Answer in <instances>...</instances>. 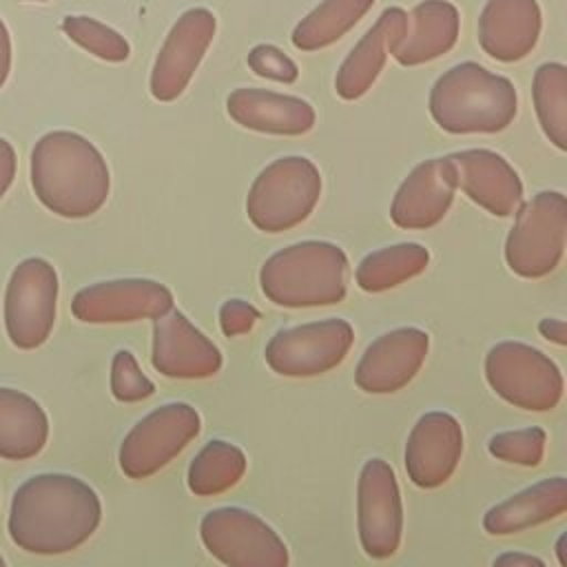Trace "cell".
<instances>
[{
  "instance_id": "cell-1",
  "label": "cell",
  "mask_w": 567,
  "mask_h": 567,
  "mask_svg": "<svg viewBox=\"0 0 567 567\" xmlns=\"http://www.w3.org/2000/svg\"><path fill=\"white\" fill-rule=\"evenodd\" d=\"M100 520L102 503L89 483L73 474L44 472L13 492L7 529L20 549L55 556L84 545Z\"/></svg>"
},
{
  "instance_id": "cell-2",
  "label": "cell",
  "mask_w": 567,
  "mask_h": 567,
  "mask_svg": "<svg viewBox=\"0 0 567 567\" xmlns=\"http://www.w3.org/2000/svg\"><path fill=\"white\" fill-rule=\"evenodd\" d=\"M31 186L38 202L66 219L97 213L111 190V173L93 142L75 131H49L31 151Z\"/></svg>"
},
{
  "instance_id": "cell-3",
  "label": "cell",
  "mask_w": 567,
  "mask_h": 567,
  "mask_svg": "<svg viewBox=\"0 0 567 567\" xmlns=\"http://www.w3.org/2000/svg\"><path fill=\"white\" fill-rule=\"evenodd\" d=\"M427 106L445 133H498L514 122L518 95L509 78L467 60L439 75L430 89Z\"/></svg>"
},
{
  "instance_id": "cell-4",
  "label": "cell",
  "mask_w": 567,
  "mask_h": 567,
  "mask_svg": "<svg viewBox=\"0 0 567 567\" xmlns=\"http://www.w3.org/2000/svg\"><path fill=\"white\" fill-rule=\"evenodd\" d=\"M348 257L341 246L303 239L272 252L259 270L261 292L281 308H319L346 299Z\"/></svg>"
},
{
  "instance_id": "cell-5",
  "label": "cell",
  "mask_w": 567,
  "mask_h": 567,
  "mask_svg": "<svg viewBox=\"0 0 567 567\" xmlns=\"http://www.w3.org/2000/svg\"><path fill=\"white\" fill-rule=\"evenodd\" d=\"M321 197V173L303 155L272 159L252 179L246 215L261 233H284L310 217Z\"/></svg>"
},
{
  "instance_id": "cell-6",
  "label": "cell",
  "mask_w": 567,
  "mask_h": 567,
  "mask_svg": "<svg viewBox=\"0 0 567 567\" xmlns=\"http://www.w3.org/2000/svg\"><path fill=\"white\" fill-rule=\"evenodd\" d=\"M514 213V226L505 239L507 268L525 279L547 277L565 252V195L560 190H540L525 204H518Z\"/></svg>"
},
{
  "instance_id": "cell-7",
  "label": "cell",
  "mask_w": 567,
  "mask_h": 567,
  "mask_svg": "<svg viewBox=\"0 0 567 567\" xmlns=\"http://www.w3.org/2000/svg\"><path fill=\"white\" fill-rule=\"evenodd\" d=\"M485 381L503 401L529 412L554 410L565 390L560 368L523 341H498L487 350Z\"/></svg>"
},
{
  "instance_id": "cell-8",
  "label": "cell",
  "mask_w": 567,
  "mask_h": 567,
  "mask_svg": "<svg viewBox=\"0 0 567 567\" xmlns=\"http://www.w3.org/2000/svg\"><path fill=\"white\" fill-rule=\"evenodd\" d=\"M202 416L184 401H171L142 416L124 436L117 461L128 478H148L166 467L199 434Z\"/></svg>"
},
{
  "instance_id": "cell-9",
  "label": "cell",
  "mask_w": 567,
  "mask_h": 567,
  "mask_svg": "<svg viewBox=\"0 0 567 567\" xmlns=\"http://www.w3.org/2000/svg\"><path fill=\"white\" fill-rule=\"evenodd\" d=\"M199 538L210 556L228 567H286L288 547L255 512L217 507L202 516Z\"/></svg>"
},
{
  "instance_id": "cell-10",
  "label": "cell",
  "mask_w": 567,
  "mask_h": 567,
  "mask_svg": "<svg viewBox=\"0 0 567 567\" xmlns=\"http://www.w3.org/2000/svg\"><path fill=\"white\" fill-rule=\"evenodd\" d=\"M352 341V326L341 317H328L277 330L264 348V359L281 377L308 379L343 363Z\"/></svg>"
},
{
  "instance_id": "cell-11",
  "label": "cell",
  "mask_w": 567,
  "mask_h": 567,
  "mask_svg": "<svg viewBox=\"0 0 567 567\" xmlns=\"http://www.w3.org/2000/svg\"><path fill=\"white\" fill-rule=\"evenodd\" d=\"M58 272L42 257L22 259L4 290V328L20 350L40 348L55 321Z\"/></svg>"
},
{
  "instance_id": "cell-12",
  "label": "cell",
  "mask_w": 567,
  "mask_h": 567,
  "mask_svg": "<svg viewBox=\"0 0 567 567\" xmlns=\"http://www.w3.org/2000/svg\"><path fill=\"white\" fill-rule=\"evenodd\" d=\"M357 529L365 556L385 560L396 554L403 536V503L392 465L368 458L357 481Z\"/></svg>"
},
{
  "instance_id": "cell-13",
  "label": "cell",
  "mask_w": 567,
  "mask_h": 567,
  "mask_svg": "<svg viewBox=\"0 0 567 567\" xmlns=\"http://www.w3.org/2000/svg\"><path fill=\"white\" fill-rule=\"evenodd\" d=\"M173 308V292L155 279L120 277L80 288L71 312L84 323H131L155 319Z\"/></svg>"
},
{
  "instance_id": "cell-14",
  "label": "cell",
  "mask_w": 567,
  "mask_h": 567,
  "mask_svg": "<svg viewBox=\"0 0 567 567\" xmlns=\"http://www.w3.org/2000/svg\"><path fill=\"white\" fill-rule=\"evenodd\" d=\"M217 31L215 16L204 7L186 9L171 27L151 71V95L157 102L177 100L195 75Z\"/></svg>"
},
{
  "instance_id": "cell-15",
  "label": "cell",
  "mask_w": 567,
  "mask_h": 567,
  "mask_svg": "<svg viewBox=\"0 0 567 567\" xmlns=\"http://www.w3.org/2000/svg\"><path fill=\"white\" fill-rule=\"evenodd\" d=\"M430 334L416 326H401L379 334L361 354L354 383L368 394L403 390L425 363Z\"/></svg>"
},
{
  "instance_id": "cell-16",
  "label": "cell",
  "mask_w": 567,
  "mask_h": 567,
  "mask_svg": "<svg viewBox=\"0 0 567 567\" xmlns=\"http://www.w3.org/2000/svg\"><path fill=\"white\" fill-rule=\"evenodd\" d=\"M151 363L168 379H208L221 370L224 359L184 312L168 308L153 319Z\"/></svg>"
},
{
  "instance_id": "cell-17",
  "label": "cell",
  "mask_w": 567,
  "mask_h": 567,
  "mask_svg": "<svg viewBox=\"0 0 567 567\" xmlns=\"http://www.w3.org/2000/svg\"><path fill=\"white\" fill-rule=\"evenodd\" d=\"M463 454V427L450 412H425L412 425L403 463L408 478L421 489L441 487L456 470Z\"/></svg>"
},
{
  "instance_id": "cell-18",
  "label": "cell",
  "mask_w": 567,
  "mask_h": 567,
  "mask_svg": "<svg viewBox=\"0 0 567 567\" xmlns=\"http://www.w3.org/2000/svg\"><path fill=\"white\" fill-rule=\"evenodd\" d=\"M454 193L456 171L450 155L423 159L399 184L392 197L390 219L405 230H427L447 215Z\"/></svg>"
},
{
  "instance_id": "cell-19",
  "label": "cell",
  "mask_w": 567,
  "mask_h": 567,
  "mask_svg": "<svg viewBox=\"0 0 567 567\" xmlns=\"http://www.w3.org/2000/svg\"><path fill=\"white\" fill-rule=\"evenodd\" d=\"M461 188L476 206L494 217H509L523 202V182L516 168L496 151L467 148L450 153Z\"/></svg>"
},
{
  "instance_id": "cell-20",
  "label": "cell",
  "mask_w": 567,
  "mask_h": 567,
  "mask_svg": "<svg viewBox=\"0 0 567 567\" xmlns=\"http://www.w3.org/2000/svg\"><path fill=\"white\" fill-rule=\"evenodd\" d=\"M540 27L536 0H487L478 16V44L496 62H518L536 47Z\"/></svg>"
},
{
  "instance_id": "cell-21",
  "label": "cell",
  "mask_w": 567,
  "mask_h": 567,
  "mask_svg": "<svg viewBox=\"0 0 567 567\" xmlns=\"http://www.w3.org/2000/svg\"><path fill=\"white\" fill-rule=\"evenodd\" d=\"M405 24L408 13L401 7H390L350 49L334 75V91L341 100H359L372 89L385 66L388 53L403 38Z\"/></svg>"
},
{
  "instance_id": "cell-22",
  "label": "cell",
  "mask_w": 567,
  "mask_h": 567,
  "mask_svg": "<svg viewBox=\"0 0 567 567\" xmlns=\"http://www.w3.org/2000/svg\"><path fill=\"white\" fill-rule=\"evenodd\" d=\"M226 111L239 126L268 135H303L315 126L310 102L266 89H235L226 97Z\"/></svg>"
},
{
  "instance_id": "cell-23",
  "label": "cell",
  "mask_w": 567,
  "mask_h": 567,
  "mask_svg": "<svg viewBox=\"0 0 567 567\" xmlns=\"http://www.w3.org/2000/svg\"><path fill=\"white\" fill-rule=\"evenodd\" d=\"M458 29L461 18L452 2L423 0L410 11L405 33L390 53L403 66L432 62L456 44Z\"/></svg>"
},
{
  "instance_id": "cell-24",
  "label": "cell",
  "mask_w": 567,
  "mask_h": 567,
  "mask_svg": "<svg viewBox=\"0 0 567 567\" xmlns=\"http://www.w3.org/2000/svg\"><path fill=\"white\" fill-rule=\"evenodd\" d=\"M567 509L565 476L543 478L509 498L492 505L483 516V529L492 536L520 534L563 516Z\"/></svg>"
},
{
  "instance_id": "cell-25",
  "label": "cell",
  "mask_w": 567,
  "mask_h": 567,
  "mask_svg": "<svg viewBox=\"0 0 567 567\" xmlns=\"http://www.w3.org/2000/svg\"><path fill=\"white\" fill-rule=\"evenodd\" d=\"M49 439V416L42 405L16 388H0V458L27 461L40 454Z\"/></svg>"
},
{
  "instance_id": "cell-26",
  "label": "cell",
  "mask_w": 567,
  "mask_h": 567,
  "mask_svg": "<svg viewBox=\"0 0 567 567\" xmlns=\"http://www.w3.org/2000/svg\"><path fill=\"white\" fill-rule=\"evenodd\" d=\"M427 264L430 250L423 244L401 241L368 252L359 261L354 279L363 292H385L421 275Z\"/></svg>"
},
{
  "instance_id": "cell-27",
  "label": "cell",
  "mask_w": 567,
  "mask_h": 567,
  "mask_svg": "<svg viewBox=\"0 0 567 567\" xmlns=\"http://www.w3.org/2000/svg\"><path fill=\"white\" fill-rule=\"evenodd\" d=\"M248 461L239 445L213 439L190 461L186 485L195 496H217L235 487L246 474Z\"/></svg>"
},
{
  "instance_id": "cell-28",
  "label": "cell",
  "mask_w": 567,
  "mask_h": 567,
  "mask_svg": "<svg viewBox=\"0 0 567 567\" xmlns=\"http://www.w3.org/2000/svg\"><path fill=\"white\" fill-rule=\"evenodd\" d=\"M374 0H323L292 31L299 51H317L343 38L370 9Z\"/></svg>"
},
{
  "instance_id": "cell-29",
  "label": "cell",
  "mask_w": 567,
  "mask_h": 567,
  "mask_svg": "<svg viewBox=\"0 0 567 567\" xmlns=\"http://www.w3.org/2000/svg\"><path fill=\"white\" fill-rule=\"evenodd\" d=\"M532 97L545 137L558 151H567V66L563 62L540 64L532 80Z\"/></svg>"
},
{
  "instance_id": "cell-30",
  "label": "cell",
  "mask_w": 567,
  "mask_h": 567,
  "mask_svg": "<svg viewBox=\"0 0 567 567\" xmlns=\"http://www.w3.org/2000/svg\"><path fill=\"white\" fill-rule=\"evenodd\" d=\"M62 31L78 47L106 62H124L131 53V47L122 33L89 16H66L62 20Z\"/></svg>"
},
{
  "instance_id": "cell-31",
  "label": "cell",
  "mask_w": 567,
  "mask_h": 567,
  "mask_svg": "<svg viewBox=\"0 0 567 567\" xmlns=\"http://www.w3.org/2000/svg\"><path fill=\"white\" fill-rule=\"evenodd\" d=\"M545 443L547 434L538 425L520 427V430H505L496 432L487 441V452L505 463L523 465V467H536L540 465L545 456Z\"/></svg>"
},
{
  "instance_id": "cell-32",
  "label": "cell",
  "mask_w": 567,
  "mask_h": 567,
  "mask_svg": "<svg viewBox=\"0 0 567 567\" xmlns=\"http://www.w3.org/2000/svg\"><path fill=\"white\" fill-rule=\"evenodd\" d=\"M155 383L142 372L131 350H117L111 361V394L120 403H137L153 396Z\"/></svg>"
},
{
  "instance_id": "cell-33",
  "label": "cell",
  "mask_w": 567,
  "mask_h": 567,
  "mask_svg": "<svg viewBox=\"0 0 567 567\" xmlns=\"http://www.w3.org/2000/svg\"><path fill=\"white\" fill-rule=\"evenodd\" d=\"M246 62L259 78H266V80L292 84L299 78V69L292 62V58H288L281 49H277L272 44L252 47L248 51Z\"/></svg>"
},
{
  "instance_id": "cell-34",
  "label": "cell",
  "mask_w": 567,
  "mask_h": 567,
  "mask_svg": "<svg viewBox=\"0 0 567 567\" xmlns=\"http://www.w3.org/2000/svg\"><path fill=\"white\" fill-rule=\"evenodd\" d=\"M259 319V310L244 299H228L219 308V328L226 337L246 334Z\"/></svg>"
},
{
  "instance_id": "cell-35",
  "label": "cell",
  "mask_w": 567,
  "mask_h": 567,
  "mask_svg": "<svg viewBox=\"0 0 567 567\" xmlns=\"http://www.w3.org/2000/svg\"><path fill=\"white\" fill-rule=\"evenodd\" d=\"M16 171H18L16 148L11 146V142L0 137V199L9 190V186L13 184Z\"/></svg>"
},
{
  "instance_id": "cell-36",
  "label": "cell",
  "mask_w": 567,
  "mask_h": 567,
  "mask_svg": "<svg viewBox=\"0 0 567 567\" xmlns=\"http://www.w3.org/2000/svg\"><path fill=\"white\" fill-rule=\"evenodd\" d=\"M538 332H540V337H545L547 341H551L556 346H565L567 343V326H565L563 319H556V317L540 319Z\"/></svg>"
},
{
  "instance_id": "cell-37",
  "label": "cell",
  "mask_w": 567,
  "mask_h": 567,
  "mask_svg": "<svg viewBox=\"0 0 567 567\" xmlns=\"http://www.w3.org/2000/svg\"><path fill=\"white\" fill-rule=\"evenodd\" d=\"M9 71H11V35L4 20L0 18V89L4 86Z\"/></svg>"
},
{
  "instance_id": "cell-38",
  "label": "cell",
  "mask_w": 567,
  "mask_h": 567,
  "mask_svg": "<svg viewBox=\"0 0 567 567\" xmlns=\"http://www.w3.org/2000/svg\"><path fill=\"white\" fill-rule=\"evenodd\" d=\"M492 565H523V567H529V565H536V567H543L545 563L538 558V556H532V554H520V551H507V554H501L492 560Z\"/></svg>"
},
{
  "instance_id": "cell-39",
  "label": "cell",
  "mask_w": 567,
  "mask_h": 567,
  "mask_svg": "<svg viewBox=\"0 0 567 567\" xmlns=\"http://www.w3.org/2000/svg\"><path fill=\"white\" fill-rule=\"evenodd\" d=\"M563 545H565V534H560L558 540H556V556H558V563H560V565H567V558H565V554H563Z\"/></svg>"
},
{
  "instance_id": "cell-40",
  "label": "cell",
  "mask_w": 567,
  "mask_h": 567,
  "mask_svg": "<svg viewBox=\"0 0 567 567\" xmlns=\"http://www.w3.org/2000/svg\"><path fill=\"white\" fill-rule=\"evenodd\" d=\"M0 567H4V558H2V554H0Z\"/></svg>"
},
{
  "instance_id": "cell-41",
  "label": "cell",
  "mask_w": 567,
  "mask_h": 567,
  "mask_svg": "<svg viewBox=\"0 0 567 567\" xmlns=\"http://www.w3.org/2000/svg\"><path fill=\"white\" fill-rule=\"evenodd\" d=\"M24 2H47V0H24Z\"/></svg>"
}]
</instances>
